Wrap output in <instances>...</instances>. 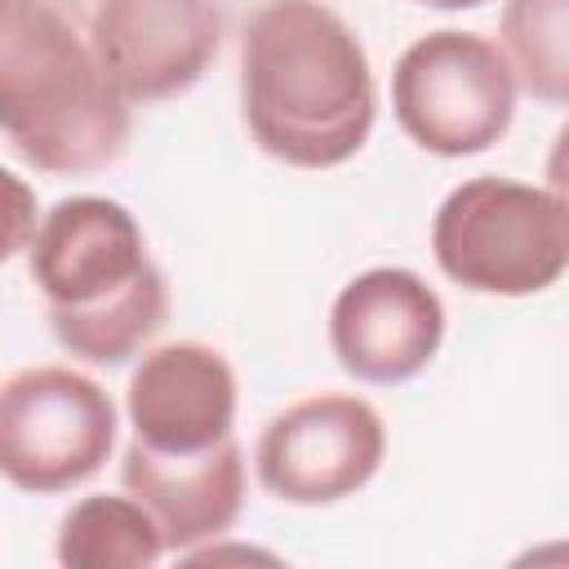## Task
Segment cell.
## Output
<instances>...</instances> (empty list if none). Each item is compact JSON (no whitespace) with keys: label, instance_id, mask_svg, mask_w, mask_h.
Returning a JSON list of instances; mask_svg holds the SVG:
<instances>
[{"label":"cell","instance_id":"cell-7","mask_svg":"<svg viewBox=\"0 0 569 569\" xmlns=\"http://www.w3.org/2000/svg\"><path fill=\"white\" fill-rule=\"evenodd\" d=\"M387 453L382 413L360 396H307L280 409L253 449L258 485L289 507H329L373 480Z\"/></svg>","mask_w":569,"mask_h":569},{"label":"cell","instance_id":"cell-15","mask_svg":"<svg viewBox=\"0 0 569 569\" xmlns=\"http://www.w3.org/2000/svg\"><path fill=\"white\" fill-rule=\"evenodd\" d=\"M413 4H427V9H480L485 0H413Z\"/></svg>","mask_w":569,"mask_h":569},{"label":"cell","instance_id":"cell-11","mask_svg":"<svg viewBox=\"0 0 569 569\" xmlns=\"http://www.w3.org/2000/svg\"><path fill=\"white\" fill-rule=\"evenodd\" d=\"M120 480L156 520L164 551L178 556L196 551L200 542H218L244 507V453L236 436L200 453H156L133 440L124 449Z\"/></svg>","mask_w":569,"mask_h":569},{"label":"cell","instance_id":"cell-3","mask_svg":"<svg viewBox=\"0 0 569 569\" xmlns=\"http://www.w3.org/2000/svg\"><path fill=\"white\" fill-rule=\"evenodd\" d=\"M133 107L58 0H0V133L40 173H98L129 142Z\"/></svg>","mask_w":569,"mask_h":569},{"label":"cell","instance_id":"cell-4","mask_svg":"<svg viewBox=\"0 0 569 569\" xmlns=\"http://www.w3.org/2000/svg\"><path fill=\"white\" fill-rule=\"evenodd\" d=\"M431 253L440 271L471 293H542L569 267L565 196L498 173L467 178L436 209Z\"/></svg>","mask_w":569,"mask_h":569},{"label":"cell","instance_id":"cell-14","mask_svg":"<svg viewBox=\"0 0 569 569\" xmlns=\"http://www.w3.org/2000/svg\"><path fill=\"white\" fill-rule=\"evenodd\" d=\"M36 222H40L36 191L0 164V262H9L13 253H22L31 244Z\"/></svg>","mask_w":569,"mask_h":569},{"label":"cell","instance_id":"cell-6","mask_svg":"<svg viewBox=\"0 0 569 569\" xmlns=\"http://www.w3.org/2000/svg\"><path fill=\"white\" fill-rule=\"evenodd\" d=\"M116 449V405L80 369L36 365L0 387V480L22 493H67Z\"/></svg>","mask_w":569,"mask_h":569},{"label":"cell","instance_id":"cell-10","mask_svg":"<svg viewBox=\"0 0 569 569\" xmlns=\"http://www.w3.org/2000/svg\"><path fill=\"white\" fill-rule=\"evenodd\" d=\"M133 440L156 453H200L236 427V373L209 342H164L124 391Z\"/></svg>","mask_w":569,"mask_h":569},{"label":"cell","instance_id":"cell-2","mask_svg":"<svg viewBox=\"0 0 569 569\" xmlns=\"http://www.w3.org/2000/svg\"><path fill=\"white\" fill-rule=\"evenodd\" d=\"M27 271L58 347L84 365H124L169 316V289L138 218L107 196L58 200L36 222Z\"/></svg>","mask_w":569,"mask_h":569},{"label":"cell","instance_id":"cell-12","mask_svg":"<svg viewBox=\"0 0 569 569\" xmlns=\"http://www.w3.org/2000/svg\"><path fill=\"white\" fill-rule=\"evenodd\" d=\"M53 556L67 569H151L164 538L138 498L89 493L62 516Z\"/></svg>","mask_w":569,"mask_h":569},{"label":"cell","instance_id":"cell-5","mask_svg":"<svg viewBox=\"0 0 569 569\" xmlns=\"http://www.w3.org/2000/svg\"><path fill=\"white\" fill-rule=\"evenodd\" d=\"M391 111L422 151L445 160L480 156L511 129L516 76L493 40L440 27L400 53Z\"/></svg>","mask_w":569,"mask_h":569},{"label":"cell","instance_id":"cell-1","mask_svg":"<svg viewBox=\"0 0 569 569\" xmlns=\"http://www.w3.org/2000/svg\"><path fill=\"white\" fill-rule=\"evenodd\" d=\"M240 107L253 142L293 169L347 164L378 111L369 53L320 0H267L240 40Z\"/></svg>","mask_w":569,"mask_h":569},{"label":"cell","instance_id":"cell-9","mask_svg":"<svg viewBox=\"0 0 569 569\" xmlns=\"http://www.w3.org/2000/svg\"><path fill=\"white\" fill-rule=\"evenodd\" d=\"M445 342V302L409 267H373L342 284L329 311L338 365L373 387L418 378Z\"/></svg>","mask_w":569,"mask_h":569},{"label":"cell","instance_id":"cell-8","mask_svg":"<svg viewBox=\"0 0 569 569\" xmlns=\"http://www.w3.org/2000/svg\"><path fill=\"white\" fill-rule=\"evenodd\" d=\"M222 0H98L89 44L129 107L187 93L222 49Z\"/></svg>","mask_w":569,"mask_h":569},{"label":"cell","instance_id":"cell-13","mask_svg":"<svg viewBox=\"0 0 569 569\" xmlns=\"http://www.w3.org/2000/svg\"><path fill=\"white\" fill-rule=\"evenodd\" d=\"M569 0H507L502 9V58L516 76V89L533 93L547 107L569 98Z\"/></svg>","mask_w":569,"mask_h":569}]
</instances>
